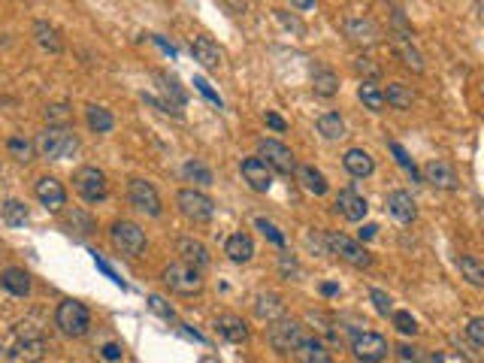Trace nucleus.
I'll use <instances>...</instances> for the list:
<instances>
[{
  "instance_id": "obj_1",
  "label": "nucleus",
  "mask_w": 484,
  "mask_h": 363,
  "mask_svg": "<svg viewBox=\"0 0 484 363\" xmlns=\"http://www.w3.org/2000/svg\"><path fill=\"white\" fill-rule=\"evenodd\" d=\"M46 355V336L34 324H18L0 345V363H39Z\"/></svg>"
},
{
  "instance_id": "obj_2",
  "label": "nucleus",
  "mask_w": 484,
  "mask_h": 363,
  "mask_svg": "<svg viewBox=\"0 0 484 363\" xmlns=\"http://www.w3.org/2000/svg\"><path fill=\"white\" fill-rule=\"evenodd\" d=\"M34 148L43 158H49V160H64V158H73L76 155L79 136L70 127H46L43 134L37 136Z\"/></svg>"
},
{
  "instance_id": "obj_3",
  "label": "nucleus",
  "mask_w": 484,
  "mask_h": 363,
  "mask_svg": "<svg viewBox=\"0 0 484 363\" xmlns=\"http://www.w3.org/2000/svg\"><path fill=\"white\" fill-rule=\"evenodd\" d=\"M55 324L60 333H67V336H85L88 327H91V312L85 302L79 300H64L60 306L55 309Z\"/></svg>"
},
{
  "instance_id": "obj_4",
  "label": "nucleus",
  "mask_w": 484,
  "mask_h": 363,
  "mask_svg": "<svg viewBox=\"0 0 484 363\" xmlns=\"http://www.w3.org/2000/svg\"><path fill=\"white\" fill-rule=\"evenodd\" d=\"M267 339H269V345L279 351V355H291V351H297V345L306 336H302V324L294 318H279V321H272L269 330H267Z\"/></svg>"
},
{
  "instance_id": "obj_5",
  "label": "nucleus",
  "mask_w": 484,
  "mask_h": 363,
  "mask_svg": "<svg viewBox=\"0 0 484 363\" xmlns=\"http://www.w3.org/2000/svg\"><path fill=\"white\" fill-rule=\"evenodd\" d=\"M324 242H327V251H330V255L342 257V260H345V264H351V267L367 269V267L372 264V255H369V251L363 248L360 242L348 239L345 234H327Z\"/></svg>"
},
{
  "instance_id": "obj_6",
  "label": "nucleus",
  "mask_w": 484,
  "mask_h": 363,
  "mask_svg": "<svg viewBox=\"0 0 484 363\" xmlns=\"http://www.w3.org/2000/svg\"><path fill=\"white\" fill-rule=\"evenodd\" d=\"M164 285L182 297H191V294H200V291H203V279H200V269L179 260V264H170L164 269Z\"/></svg>"
},
{
  "instance_id": "obj_7",
  "label": "nucleus",
  "mask_w": 484,
  "mask_h": 363,
  "mask_svg": "<svg viewBox=\"0 0 484 363\" xmlns=\"http://www.w3.org/2000/svg\"><path fill=\"white\" fill-rule=\"evenodd\" d=\"M109 236H113V246L127 257H139L146 251V234L134 221H115Z\"/></svg>"
},
{
  "instance_id": "obj_8",
  "label": "nucleus",
  "mask_w": 484,
  "mask_h": 363,
  "mask_svg": "<svg viewBox=\"0 0 484 363\" xmlns=\"http://www.w3.org/2000/svg\"><path fill=\"white\" fill-rule=\"evenodd\" d=\"M176 206L188 221H197V224H203V221L215 215V203H212L203 191H194V188H182L176 194Z\"/></svg>"
},
{
  "instance_id": "obj_9",
  "label": "nucleus",
  "mask_w": 484,
  "mask_h": 363,
  "mask_svg": "<svg viewBox=\"0 0 484 363\" xmlns=\"http://www.w3.org/2000/svg\"><path fill=\"white\" fill-rule=\"evenodd\" d=\"M257 158L264 160L269 170H276V173H281V176H291L297 170L294 151H291L285 143H279V139H264V143L257 146Z\"/></svg>"
},
{
  "instance_id": "obj_10",
  "label": "nucleus",
  "mask_w": 484,
  "mask_h": 363,
  "mask_svg": "<svg viewBox=\"0 0 484 363\" xmlns=\"http://www.w3.org/2000/svg\"><path fill=\"white\" fill-rule=\"evenodd\" d=\"M73 185L85 203H100L106 197V173L97 167H79L73 176Z\"/></svg>"
},
{
  "instance_id": "obj_11",
  "label": "nucleus",
  "mask_w": 484,
  "mask_h": 363,
  "mask_svg": "<svg viewBox=\"0 0 484 363\" xmlns=\"http://www.w3.org/2000/svg\"><path fill=\"white\" fill-rule=\"evenodd\" d=\"M351 351H355V357L360 363H381L388 357V339L378 336V333H357L355 339H351Z\"/></svg>"
},
{
  "instance_id": "obj_12",
  "label": "nucleus",
  "mask_w": 484,
  "mask_h": 363,
  "mask_svg": "<svg viewBox=\"0 0 484 363\" xmlns=\"http://www.w3.org/2000/svg\"><path fill=\"white\" fill-rule=\"evenodd\" d=\"M342 30H345V37L351 39L355 46H363V49H369V46H376L381 43V27L372 22L369 15H357V18H348L345 25H342Z\"/></svg>"
},
{
  "instance_id": "obj_13",
  "label": "nucleus",
  "mask_w": 484,
  "mask_h": 363,
  "mask_svg": "<svg viewBox=\"0 0 484 363\" xmlns=\"http://www.w3.org/2000/svg\"><path fill=\"white\" fill-rule=\"evenodd\" d=\"M127 197L130 203H134L139 212H146V215H160V197L151 182L146 179H130L127 185Z\"/></svg>"
},
{
  "instance_id": "obj_14",
  "label": "nucleus",
  "mask_w": 484,
  "mask_h": 363,
  "mask_svg": "<svg viewBox=\"0 0 484 363\" xmlns=\"http://www.w3.org/2000/svg\"><path fill=\"white\" fill-rule=\"evenodd\" d=\"M242 179L248 182L251 191H260V194L272 188V170L260 158H246L242 160Z\"/></svg>"
},
{
  "instance_id": "obj_15",
  "label": "nucleus",
  "mask_w": 484,
  "mask_h": 363,
  "mask_svg": "<svg viewBox=\"0 0 484 363\" xmlns=\"http://www.w3.org/2000/svg\"><path fill=\"white\" fill-rule=\"evenodd\" d=\"M37 200L43 203L46 209H52V212H58V209H64L67 206V191H64V185H60L58 179H52V176H43L37 182Z\"/></svg>"
},
{
  "instance_id": "obj_16",
  "label": "nucleus",
  "mask_w": 484,
  "mask_h": 363,
  "mask_svg": "<svg viewBox=\"0 0 484 363\" xmlns=\"http://www.w3.org/2000/svg\"><path fill=\"white\" fill-rule=\"evenodd\" d=\"M336 212L342 218H348V221H363V218H367V212H369V206H367V200H363L357 191L345 188V191H339V194H336Z\"/></svg>"
},
{
  "instance_id": "obj_17",
  "label": "nucleus",
  "mask_w": 484,
  "mask_h": 363,
  "mask_svg": "<svg viewBox=\"0 0 484 363\" xmlns=\"http://www.w3.org/2000/svg\"><path fill=\"white\" fill-rule=\"evenodd\" d=\"M421 182H430L433 188H442V191H454L457 188V173H454V167L445 164V160H430V164L424 167Z\"/></svg>"
},
{
  "instance_id": "obj_18",
  "label": "nucleus",
  "mask_w": 484,
  "mask_h": 363,
  "mask_svg": "<svg viewBox=\"0 0 484 363\" xmlns=\"http://www.w3.org/2000/svg\"><path fill=\"white\" fill-rule=\"evenodd\" d=\"M385 206L400 224H409V221H415V215H418V206H415V200H412L409 191H390Z\"/></svg>"
},
{
  "instance_id": "obj_19",
  "label": "nucleus",
  "mask_w": 484,
  "mask_h": 363,
  "mask_svg": "<svg viewBox=\"0 0 484 363\" xmlns=\"http://www.w3.org/2000/svg\"><path fill=\"white\" fill-rule=\"evenodd\" d=\"M176 251L182 255V264H188V267H194V269L209 267V251H206L203 242H197V239H191V236H182L176 242Z\"/></svg>"
},
{
  "instance_id": "obj_20",
  "label": "nucleus",
  "mask_w": 484,
  "mask_h": 363,
  "mask_svg": "<svg viewBox=\"0 0 484 363\" xmlns=\"http://www.w3.org/2000/svg\"><path fill=\"white\" fill-rule=\"evenodd\" d=\"M281 312H285V300H281L279 294H272V291H260V294L255 297V315L260 321H279Z\"/></svg>"
},
{
  "instance_id": "obj_21",
  "label": "nucleus",
  "mask_w": 484,
  "mask_h": 363,
  "mask_svg": "<svg viewBox=\"0 0 484 363\" xmlns=\"http://www.w3.org/2000/svg\"><path fill=\"white\" fill-rule=\"evenodd\" d=\"M297 363H333L330 360V351L327 345L321 342L318 336H309V339H302L300 345H297Z\"/></svg>"
},
{
  "instance_id": "obj_22",
  "label": "nucleus",
  "mask_w": 484,
  "mask_h": 363,
  "mask_svg": "<svg viewBox=\"0 0 484 363\" xmlns=\"http://www.w3.org/2000/svg\"><path fill=\"white\" fill-rule=\"evenodd\" d=\"M215 327H218V333L224 336L227 342H234V345H239V342H248V327H246V321H242L239 315H218V321H215Z\"/></svg>"
},
{
  "instance_id": "obj_23",
  "label": "nucleus",
  "mask_w": 484,
  "mask_h": 363,
  "mask_svg": "<svg viewBox=\"0 0 484 363\" xmlns=\"http://www.w3.org/2000/svg\"><path fill=\"white\" fill-rule=\"evenodd\" d=\"M342 164H345V170L355 179H367L372 170H376V164H372V155H369V151H363V148H348L345 158H342Z\"/></svg>"
},
{
  "instance_id": "obj_24",
  "label": "nucleus",
  "mask_w": 484,
  "mask_h": 363,
  "mask_svg": "<svg viewBox=\"0 0 484 363\" xmlns=\"http://www.w3.org/2000/svg\"><path fill=\"white\" fill-rule=\"evenodd\" d=\"M191 52H194V58L206 70H218L221 67V49L212 43L209 37H194V43H191Z\"/></svg>"
},
{
  "instance_id": "obj_25",
  "label": "nucleus",
  "mask_w": 484,
  "mask_h": 363,
  "mask_svg": "<svg viewBox=\"0 0 484 363\" xmlns=\"http://www.w3.org/2000/svg\"><path fill=\"white\" fill-rule=\"evenodd\" d=\"M0 285H4L13 297H27L30 294V276L18 267H6L0 272Z\"/></svg>"
},
{
  "instance_id": "obj_26",
  "label": "nucleus",
  "mask_w": 484,
  "mask_h": 363,
  "mask_svg": "<svg viewBox=\"0 0 484 363\" xmlns=\"http://www.w3.org/2000/svg\"><path fill=\"white\" fill-rule=\"evenodd\" d=\"M224 251H227V257L234 260V264H248V260L255 257V242H251L248 234H234L227 239Z\"/></svg>"
},
{
  "instance_id": "obj_27",
  "label": "nucleus",
  "mask_w": 484,
  "mask_h": 363,
  "mask_svg": "<svg viewBox=\"0 0 484 363\" xmlns=\"http://www.w3.org/2000/svg\"><path fill=\"white\" fill-rule=\"evenodd\" d=\"M34 39L39 43V49H43V52H52V55H58L60 49H64L60 30L55 25H49V22H37L34 25Z\"/></svg>"
},
{
  "instance_id": "obj_28",
  "label": "nucleus",
  "mask_w": 484,
  "mask_h": 363,
  "mask_svg": "<svg viewBox=\"0 0 484 363\" xmlns=\"http://www.w3.org/2000/svg\"><path fill=\"white\" fill-rule=\"evenodd\" d=\"M312 91L318 97H333L339 91V76L330 67H312Z\"/></svg>"
},
{
  "instance_id": "obj_29",
  "label": "nucleus",
  "mask_w": 484,
  "mask_h": 363,
  "mask_svg": "<svg viewBox=\"0 0 484 363\" xmlns=\"http://www.w3.org/2000/svg\"><path fill=\"white\" fill-rule=\"evenodd\" d=\"M294 173H297V179H300V185L302 188H306L309 191V194H315V197H324L327 194V179L324 176H321L318 173V170L315 167H297L294 170Z\"/></svg>"
},
{
  "instance_id": "obj_30",
  "label": "nucleus",
  "mask_w": 484,
  "mask_h": 363,
  "mask_svg": "<svg viewBox=\"0 0 484 363\" xmlns=\"http://www.w3.org/2000/svg\"><path fill=\"white\" fill-rule=\"evenodd\" d=\"M357 97H360L363 106L372 109V113H381V109H385V88H381L378 82H367V79H363Z\"/></svg>"
},
{
  "instance_id": "obj_31",
  "label": "nucleus",
  "mask_w": 484,
  "mask_h": 363,
  "mask_svg": "<svg viewBox=\"0 0 484 363\" xmlns=\"http://www.w3.org/2000/svg\"><path fill=\"white\" fill-rule=\"evenodd\" d=\"M393 49H397V55L402 58V64H406L409 70H415V73L424 70V58H421L418 49L409 43V37H393Z\"/></svg>"
},
{
  "instance_id": "obj_32",
  "label": "nucleus",
  "mask_w": 484,
  "mask_h": 363,
  "mask_svg": "<svg viewBox=\"0 0 484 363\" xmlns=\"http://www.w3.org/2000/svg\"><path fill=\"white\" fill-rule=\"evenodd\" d=\"M85 121H88V127L94 130V134H109V130L115 127V118L109 109L103 106H88L85 109Z\"/></svg>"
},
{
  "instance_id": "obj_33",
  "label": "nucleus",
  "mask_w": 484,
  "mask_h": 363,
  "mask_svg": "<svg viewBox=\"0 0 484 363\" xmlns=\"http://www.w3.org/2000/svg\"><path fill=\"white\" fill-rule=\"evenodd\" d=\"M385 103H390L393 109H412V103H415V94H412L409 85L390 82L388 91H385Z\"/></svg>"
},
{
  "instance_id": "obj_34",
  "label": "nucleus",
  "mask_w": 484,
  "mask_h": 363,
  "mask_svg": "<svg viewBox=\"0 0 484 363\" xmlns=\"http://www.w3.org/2000/svg\"><path fill=\"white\" fill-rule=\"evenodd\" d=\"M318 134L324 139H342L345 136V121L339 113H324L318 118Z\"/></svg>"
},
{
  "instance_id": "obj_35",
  "label": "nucleus",
  "mask_w": 484,
  "mask_h": 363,
  "mask_svg": "<svg viewBox=\"0 0 484 363\" xmlns=\"http://www.w3.org/2000/svg\"><path fill=\"white\" fill-rule=\"evenodd\" d=\"M457 267H460L463 279H466L469 285H476V288H481V285H484V267H481V260H478L476 255H460Z\"/></svg>"
},
{
  "instance_id": "obj_36",
  "label": "nucleus",
  "mask_w": 484,
  "mask_h": 363,
  "mask_svg": "<svg viewBox=\"0 0 484 363\" xmlns=\"http://www.w3.org/2000/svg\"><path fill=\"white\" fill-rule=\"evenodd\" d=\"M0 215H4V221H6L9 227L27 224V206L22 203V200H4V206H0Z\"/></svg>"
},
{
  "instance_id": "obj_37",
  "label": "nucleus",
  "mask_w": 484,
  "mask_h": 363,
  "mask_svg": "<svg viewBox=\"0 0 484 363\" xmlns=\"http://www.w3.org/2000/svg\"><path fill=\"white\" fill-rule=\"evenodd\" d=\"M185 179L194 182V185H203V188H209L212 182H215L212 170L203 164V160H188V164H185Z\"/></svg>"
},
{
  "instance_id": "obj_38",
  "label": "nucleus",
  "mask_w": 484,
  "mask_h": 363,
  "mask_svg": "<svg viewBox=\"0 0 484 363\" xmlns=\"http://www.w3.org/2000/svg\"><path fill=\"white\" fill-rule=\"evenodd\" d=\"M6 148H9V155H13L15 160H22V164H27V160L34 158V143H30V139H25L22 134L9 136L6 139Z\"/></svg>"
},
{
  "instance_id": "obj_39",
  "label": "nucleus",
  "mask_w": 484,
  "mask_h": 363,
  "mask_svg": "<svg viewBox=\"0 0 484 363\" xmlns=\"http://www.w3.org/2000/svg\"><path fill=\"white\" fill-rule=\"evenodd\" d=\"M388 148H390V155H393V160H397V164L406 170V173L412 176V182H421V173H418V167H415V160L409 158V151L402 148L400 143H388Z\"/></svg>"
},
{
  "instance_id": "obj_40",
  "label": "nucleus",
  "mask_w": 484,
  "mask_h": 363,
  "mask_svg": "<svg viewBox=\"0 0 484 363\" xmlns=\"http://www.w3.org/2000/svg\"><path fill=\"white\" fill-rule=\"evenodd\" d=\"M390 318H393V327H397L402 336H415L418 333V321L412 318V312H390Z\"/></svg>"
},
{
  "instance_id": "obj_41",
  "label": "nucleus",
  "mask_w": 484,
  "mask_h": 363,
  "mask_svg": "<svg viewBox=\"0 0 484 363\" xmlns=\"http://www.w3.org/2000/svg\"><path fill=\"white\" fill-rule=\"evenodd\" d=\"M67 118H70V106H67V103H52V106H46V121H49V127H64Z\"/></svg>"
},
{
  "instance_id": "obj_42",
  "label": "nucleus",
  "mask_w": 484,
  "mask_h": 363,
  "mask_svg": "<svg viewBox=\"0 0 484 363\" xmlns=\"http://www.w3.org/2000/svg\"><path fill=\"white\" fill-rule=\"evenodd\" d=\"M148 309L155 312V315H160L164 321H176V312H173V306L164 300V297H158V294H151L148 297Z\"/></svg>"
},
{
  "instance_id": "obj_43",
  "label": "nucleus",
  "mask_w": 484,
  "mask_h": 363,
  "mask_svg": "<svg viewBox=\"0 0 484 363\" xmlns=\"http://www.w3.org/2000/svg\"><path fill=\"white\" fill-rule=\"evenodd\" d=\"M279 272L285 276L288 281L294 279V281H300V276H302V269H300V264L291 255H279Z\"/></svg>"
},
{
  "instance_id": "obj_44",
  "label": "nucleus",
  "mask_w": 484,
  "mask_h": 363,
  "mask_svg": "<svg viewBox=\"0 0 484 363\" xmlns=\"http://www.w3.org/2000/svg\"><path fill=\"white\" fill-rule=\"evenodd\" d=\"M397 360L400 363H427V351H421L415 345H400L397 348Z\"/></svg>"
},
{
  "instance_id": "obj_45",
  "label": "nucleus",
  "mask_w": 484,
  "mask_h": 363,
  "mask_svg": "<svg viewBox=\"0 0 484 363\" xmlns=\"http://www.w3.org/2000/svg\"><path fill=\"white\" fill-rule=\"evenodd\" d=\"M255 224H257V230H260V234H264V236H267L269 242H276L279 248L285 246V236H281V230H279L276 224H272V221H267V218H257Z\"/></svg>"
},
{
  "instance_id": "obj_46",
  "label": "nucleus",
  "mask_w": 484,
  "mask_h": 363,
  "mask_svg": "<svg viewBox=\"0 0 484 363\" xmlns=\"http://www.w3.org/2000/svg\"><path fill=\"white\" fill-rule=\"evenodd\" d=\"M466 336L476 348H484V318H472L466 324Z\"/></svg>"
},
{
  "instance_id": "obj_47",
  "label": "nucleus",
  "mask_w": 484,
  "mask_h": 363,
  "mask_svg": "<svg viewBox=\"0 0 484 363\" xmlns=\"http://www.w3.org/2000/svg\"><path fill=\"white\" fill-rule=\"evenodd\" d=\"M369 300H372V306H376V312H378V315H390L393 302H390V297L385 294V291L372 288V291H369Z\"/></svg>"
},
{
  "instance_id": "obj_48",
  "label": "nucleus",
  "mask_w": 484,
  "mask_h": 363,
  "mask_svg": "<svg viewBox=\"0 0 484 363\" xmlns=\"http://www.w3.org/2000/svg\"><path fill=\"white\" fill-rule=\"evenodd\" d=\"M355 70H357V73H363V76H369L367 82H376V76L381 73L378 64H372L369 58H357V60H355Z\"/></svg>"
},
{
  "instance_id": "obj_49",
  "label": "nucleus",
  "mask_w": 484,
  "mask_h": 363,
  "mask_svg": "<svg viewBox=\"0 0 484 363\" xmlns=\"http://www.w3.org/2000/svg\"><path fill=\"white\" fill-rule=\"evenodd\" d=\"M158 79H160V88H164L167 94H173L179 106H185V100H188V97H185V91H182V88L176 85V79H167V76H158Z\"/></svg>"
},
{
  "instance_id": "obj_50",
  "label": "nucleus",
  "mask_w": 484,
  "mask_h": 363,
  "mask_svg": "<svg viewBox=\"0 0 484 363\" xmlns=\"http://www.w3.org/2000/svg\"><path fill=\"white\" fill-rule=\"evenodd\" d=\"M121 355H125V348H121L118 342H106V345L100 348V357H103V360H109V363L121 360Z\"/></svg>"
},
{
  "instance_id": "obj_51",
  "label": "nucleus",
  "mask_w": 484,
  "mask_h": 363,
  "mask_svg": "<svg viewBox=\"0 0 484 363\" xmlns=\"http://www.w3.org/2000/svg\"><path fill=\"white\" fill-rule=\"evenodd\" d=\"M94 264H97V269H100V272H103V276H106V279H113V281H115V285H121V288H127V285H125V281H121V276H118V272H115L113 267H109V264H106V260H103V257H100V255H94Z\"/></svg>"
},
{
  "instance_id": "obj_52",
  "label": "nucleus",
  "mask_w": 484,
  "mask_h": 363,
  "mask_svg": "<svg viewBox=\"0 0 484 363\" xmlns=\"http://www.w3.org/2000/svg\"><path fill=\"white\" fill-rule=\"evenodd\" d=\"M194 85H197V91H200V94H203V97H209V100H212V103H215V106H221V97L215 94V91H212V85L206 82L203 76H194Z\"/></svg>"
},
{
  "instance_id": "obj_53",
  "label": "nucleus",
  "mask_w": 484,
  "mask_h": 363,
  "mask_svg": "<svg viewBox=\"0 0 484 363\" xmlns=\"http://www.w3.org/2000/svg\"><path fill=\"white\" fill-rule=\"evenodd\" d=\"M276 13H279V18H281V22H285V27H294V34H302V30H306V27H302V25L297 22L294 15L288 18V13H281V9H276Z\"/></svg>"
},
{
  "instance_id": "obj_54",
  "label": "nucleus",
  "mask_w": 484,
  "mask_h": 363,
  "mask_svg": "<svg viewBox=\"0 0 484 363\" xmlns=\"http://www.w3.org/2000/svg\"><path fill=\"white\" fill-rule=\"evenodd\" d=\"M267 125L272 127V130H285L288 125H285V118H279L276 113H267Z\"/></svg>"
},
{
  "instance_id": "obj_55",
  "label": "nucleus",
  "mask_w": 484,
  "mask_h": 363,
  "mask_svg": "<svg viewBox=\"0 0 484 363\" xmlns=\"http://www.w3.org/2000/svg\"><path fill=\"white\" fill-rule=\"evenodd\" d=\"M321 294H324V297H336L339 285H336V281H324V285H321Z\"/></svg>"
},
{
  "instance_id": "obj_56",
  "label": "nucleus",
  "mask_w": 484,
  "mask_h": 363,
  "mask_svg": "<svg viewBox=\"0 0 484 363\" xmlns=\"http://www.w3.org/2000/svg\"><path fill=\"white\" fill-rule=\"evenodd\" d=\"M155 43H158L160 49H164V52H167V55H173V58H176V46H170V43H167V39H164V37H155Z\"/></svg>"
},
{
  "instance_id": "obj_57",
  "label": "nucleus",
  "mask_w": 484,
  "mask_h": 363,
  "mask_svg": "<svg viewBox=\"0 0 484 363\" xmlns=\"http://www.w3.org/2000/svg\"><path fill=\"white\" fill-rule=\"evenodd\" d=\"M376 230H378L376 224H363L360 227V239H372V236H376Z\"/></svg>"
},
{
  "instance_id": "obj_58",
  "label": "nucleus",
  "mask_w": 484,
  "mask_h": 363,
  "mask_svg": "<svg viewBox=\"0 0 484 363\" xmlns=\"http://www.w3.org/2000/svg\"><path fill=\"white\" fill-rule=\"evenodd\" d=\"M297 9H315V0H297Z\"/></svg>"
},
{
  "instance_id": "obj_59",
  "label": "nucleus",
  "mask_w": 484,
  "mask_h": 363,
  "mask_svg": "<svg viewBox=\"0 0 484 363\" xmlns=\"http://www.w3.org/2000/svg\"><path fill=\"white\" fill-rule=\"evenodd\" d=\"M460 363H463V360H460Z\"/></svg>"
}]
</instances>
